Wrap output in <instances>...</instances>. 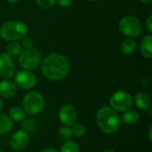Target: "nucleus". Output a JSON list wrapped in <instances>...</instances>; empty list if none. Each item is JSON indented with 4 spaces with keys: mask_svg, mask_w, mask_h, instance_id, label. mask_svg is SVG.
Returning a JSON list of instances; mask_svg holds the SVG:
<instances>
[{
    "mask_svg": "<svg viewBox=\"0 0 152 152\" xmlns=\"http://www.w3.org/2000/svg\"><path fill=\"white\" fill-rule=\"evenodd\" d=\"M69 71L68 59L61 53H53L46 55L42 62V72L44 76L53 81L65 78Z\"/></svg>",
    "mask_w": 152,
    "mask_h": 152,
    "instance_id": "nucleus-1",
    "label": "nucleus"
},
{
    "mask_svg": "<svg viewBox=\"0 0 152 152\" xmlns=\"http://www.w3.org/2000/svg\"><path fill=\"white\" fill-rule=\"evenodd\" d=\"M96 123L99 129L107 134L116 133L120 126V118L111 107L103 106L99 109L96 114Z\"/></svg>",
    "mask_w": 152,
    "mask_h": 152,
    "instance_id": "nucleus-2",
    "label": "nucleus"
},
{
    "mask_svg": "<svg viewBox=\"0 0 152 152\" xmlns=\"http://www.w3.org/2000/svg\"><path fill=\"white\" fill-rule=\"evenodd\" d=\"M28 33V27L20 21L11 20L3 24L0 28V37L6 41H17L25 37Z\"/></svg>",
    "mask_w": 152,
    "mask_h": 152,
    "instance_id": "nucleus-3",
    "label": "nucleus"
},
{
    "mask_svg": "<svg viewBox=\"0 0 152 152\" xmlns=\"http://www.w3.org/2000/svg\"><path fill=\"white\" fill-rule=\"evenodd\" d=\"M45 99L43 95L37 91L28 93L22 100L23 110L29 115H37L45 108Z\"/></svg>",
    "mask_w": 152,
    "mask_h": 152,
    "instance_id": "nucleus-4",
    "label": "nucleus"
},
{
    "mask_svg": "<svg viewBox=\"0 0 152 152\" xmlns=\"http://www.w3.org/2000/svg\"><path fill=\"white\" fill-rule=\"evenodd\" d=\"M18 62L23 69L32 70L37 69L41 63V53L35 48H28L22 50L18 56Z\"/></svg>",
    "mask_w": 152,
    "mask_h": 152,
    "instance_id": "nucleus-5",
    "label": "nucleus"
},
{
    "mask_svg": "<svg viewBox=\"0 0 152 152\" xmlns=\"http://www.w3.org/2000/svg\"><path fill=\"white\" fill-rule=\"evenodd\" d=\"M142 23L140 20L133 15H126L119 20L120 31L128 37H136L142 32Z\"/></svg>",
    "mask_w": 152,
    "mask_h": 152,
    "instance_id": "nucleus-6",
    "label": "nucleus"
},
{
    "mask_svg": "<svg viewBox=\"0 0 152 152\" xmlns=\"http://www.w3.org/2000/svg\"><path fill=\"white\" fill-rule=\"evenodd\" d=\"M110 105L115 111L125 112L132 108L133 98L127 92L118 91L111 95L110 99Z\"/></svg>",
    "mask_w": 152,
    "mask_h": 152,
    "instance_id": "nucleus-7",
    "label": "nucleus"
},
{
    "mask_svg": "<svg viewBox=\"0 0 152 152\" xmlns=\"http://www.w3.org/2000/svg\"><path fill=\"white\" fill-rule=\"evenodd\" d=\"M37 76L31 70L28 69L18 71L14 77V84L16 86L25 90L33 88L37 85Z\"/></svg>",
    "mask_w": 152,
    "mask_h": 152,
    "instance_id": "nucleus-8",
    "label": "nucleus"
},
{
    "mask_svg": "<svg viewBox=\"0 0 152 152\" xmlns=\"http://www.w3.org/2000/svg\"><path fill=\"white\" fill-rule=\"evenodd\" d=\"M59 119L63 126H71L77 119V111L76 108L71 104H64L59 110Z\"/></svg>",
    "mask_w": 152,
    "mask_h": 152,
    "instance_id": "nucleus-9",
    "label": "nucleus"
},
{
    "mask_svg": "<svg viewBox=\"0 0 152 152\" xmlns=\"http://www.w3.org/2000/svg\"><path fill=\"white\" fill-rule=\"evenodd\" d=\"M15 73L14 62L6 53H0V77L11 78Z\"/></svg>",
    "mask_w": 152,
    "mask_h": 152,
    "instance_id": "nucleus-10",
    "label": "nucleus"
},
{
    "mask_svg": "<svg viewBox=\"0 0 152 152\" xmlns=\"http://www.w3.org/2000/svg\"><path fill=\"white\" fill-rule=\"evenodd\" d=\"M29 142V134L24 130H19L15 132L11 139L10 145L14 151H22L27 148Z\"/></svg>",
    "mask_w": 152,
    "mask_h": 152,
    "instance_id": "nucleus-11",
    "label": "nucleus"
},
{
    "mask_svg": "<svg viewBox=\"0 0 152 152\" xmlns=\"http://www.w3.org/2000/svg\"><path fill=\"white\" fill-rule=\"evenodd\" d=\"M17 93L16 85L10 80L0 81V96L3 98H12Z\"/></svg>",
    "mask_w": 152,
    "mask_h": 152,
    "instance_id": "nucleus-12",
    "label": "nucleus"
},
{
    "mask_svg": "<svg viewBox=\"0 0 152 152\" xmlns=\"http://www.w3.org/2000/svg\"><path fill=\"white\" fill-rule=\"evenodd\" d=\"M135 106L141 110H147L151 107V98L148 94L144 92H139L134 97Z\"/></svg>",
    "mask_w": 152,
    "mask_h": 152,
    "instance_id": "nucleus-13",
    "label": "nucleus"
},
{
    "mask_svg": "<svg viewBox=\"0 0 152 152\" xmlns=\"http://www.w3.org/2000/svg\"><path fill=\"white\" fill-rule=\"evenodd\" d=\"M140 50L141 53L142 54L143 57L147 59H151L152 58V36L147 35L145 36L140 45Z\"/></svg>",
    "mask_w": 152,
    "mask_h": 152,
    "instance_id": "nucleus-14",
    "label": "nucleus"
},
{
    "mask_svg": "<svg viewBox=\"0 0 152 152\" xmlns=\"http://www.w3.org/2000/svg\"><path fill=\"white\" fill-rule=\"evenodd\" d=\"M122 121L127 126H134L140 121V114L135 110H126L121 117Z\"/></svg>",
    "mask_w": 152,
    "mask_h": 152,
    "instance_id": "nucleus-15",
    "label": "nucleus"
},
{
    "mask_svg": "<svg viewBox=\"0 0 152 152\" xmlns=\"http://www.w3.org/2000/svg\"><path fill=\"white\" fill-rule=\"evenodd\" d=\"M13 126L12 120L5 114H0V135L7 134Z\"/></svg>",
    "mask_w": 152,
    "mask_h": 152,
    "instance_id": "nucleus-16",
    "label": "nucleus"
},
{
    "mask_svg": "<svg viewBox=\"0 0 152 152\" xmlns=\"http://www.w3.org/2000/svg\"><path fill=\"white\" fill-rule=\"evenodd\" d=\"M136 46H137V44H136L135 40H134L133 38L129 37V38L125 39L122 42L121 46H120V50H121L122 53L128 55V54L133 53L135 51Z\"/></svg>",
    "mask_w": 152,
    "mask_h": 152,
    "instance_id": "nucleus-17",
    "label": "nucleus"
},
{
    "mask_svg": "<svg viewBox=\"0 0 152 152\" xmlns=\"http://www.w3.org/2000/svg\"><path fill=\"white\" fill-rule=\"evenodd\" d=\"M21 52H22V46L17 41L10 42L6 45V48H5V53L12 58V57H18Z\"/></svg>",
    "mask_w": 152,
    "mask_h": 152,
    "instance_id": "nucleus-18",
    "label": "nucleus"
},
{
    "mask_svg": "<svg viewBox=\"0 0 152 152\" xmlns=\"http://www.w3.org/2000/svg\"><path fill=\"white\" fill-rule=\"evenodd\" d=\"M9 117L12 120L20 122L25 119V111L18 106H13L9 110Z\"/></svg>",
    "mask_w": 152,
    "mask_h": 152,
    "instance_id": "nucleus-19",
    "label": "nucleus"
},
{
    "mask_svg": "<svg viewBox=\"0 0 152 152\" xmlns=\"http://www.w3.org/2000/svg\"><path fill=\"white\" fill-rule=\"evenodd\" d=\"M79 147L77 142L73 141H66L61 146L60 152H79Z\"/></svg>",
    "mask_w": 152,
    "mask_h": 152,
    "instance_id": "nucleus-20",
    "label": "nucleus"
},
{
    "mask_svg": "<svg viewBox=\"0 0 152 152\" xmlns=\"http://www.w3.org/2000/svg\"><path fill=\"white\" fill-rule=\"evenodd\" d=\"M71 131L72 134H74L77 137H82L86 133V128L83 124L80 123H75L73 126H71Z\"/></svg>",
    "mask_w": 152,
    "mask_h": 152,
    "instance_id": "nucleus-21",
    "label": "nucleus"
},
{
    "mask_svg": "<svg viewBox=\"0 0 152 152\" xmlns=\"http://www.w3.org/2000/svg\"><path fill=\"white\" fill-rule=\"evenodd\" d=\"M72 131L70 126H63L59 129V136L61 140L64 141H69L72 137Z\"/></svg>",
    "mask_w": 152,
    "mask_h": 152,
    "instance_id": "nucleus-22",
    "label": "nucleus"
},
{
    "mask_svg": "<svg viewBox=\"0 0 152 152\" xmlns=\"http://www.w3.org/2000/svg\"><path fill=\"white\" fill-rule=\"evenodd\" d=\"M22 130L26 131L27 133H33L35 131L36 123L32 119H24L21 125Z\"/></svg>",
    "mask_w": 152,
    "mask_h": 152,
    "instance_id": "nucleus-23",
    "label": "nucleus"
},
{
    "mask_svg": "<svg viewBox=\"0 0 152 152\" xmlns=\"http://www.w3.org/2000/svg\"><path fill=\"white\" fill-rule=\"evenodd\" d=\"M36 3L42 9H49L54 5L56 0H36Z\"/></svg>",
    "mask_w": 152,
    "mask_h": 152,
    "instance_id": "nucleus-24",
    "label": "nucleus"
},
{
    "mask_svg": "<svg viewBox=\"0 0 152 152\" xmlns=\"http://www.w3.org/2000/svg\"><path fill=\"white\" fill-rule=\"evenodd\" d=\"M21 46H23L25 49H28V48H31L32 45H33V40L28 37H23L21 38Z\"/></svg>",
    "mask_w": 152,
    "mask_h": 152,
    "instance_id": "nucleus-25",
    "label": "nucleus"
},
{
    "mask_svg": "<svg viewBox=\"0 0 152 152\" xmlns=\"http://www.w3.org/2000/svg\"><path fill=\"white\" fill-rule=\"evenodd\" d=\"M56 2L61 7H69L72 4V0H56Z\"/></svg>",
    "mask_w": 152,
    "mask_h": 152,
    "instance_id": "nucleus-26",
    "label": "nucleus"
},
{
    "mask_svg": "<svg viewBox=\"0 0 152 152\" xmlns=\"http://www.w3.org/2000/svg\"><path fill=\"white\" fill-rule=\"evenodd\" d=\"M146 28L149 32H152V16L150 15L146 20Z\"/></svg>",
    "mask_w": 152,
    "mask_h": 152,
    "instance_id": "nucleus-27",
    "label": "nucleus"
},
{
    "mask_svg": "<svg viewBox=\"0 0 152 152\" xmlns=\"http://www.w3.org/2000/svg\"><path fill=\"white\" fill-rule=\"evenodd\" d=\"M41 152H58V150L53 147H47V148L43 149Z\"/></svg>",
    "mask_w": 152,
    "mask_h": 152,
    "instance_id": "nucleus-28",
    "label": "nucleus"
},
{
    "mask_svg": "<svg viewBox=\"0 0 152 152\" xmlns=\"http://www.w3.org/2000/svg\"><path fill=\"white\" fill-rule=\"evenodd\" d=\"M151 133H152V127H150V129H149V132H148V134H149V140H150L151 142L152 141Z\"/></svg>",
    "mask_w": 152,
    "mask_h": 152,
    "instance_id": "nucleus-29",
    "label": "nucleus"
},
{
    "mask_svg": "<svg viewBox=\"0 0 152 152\" xmlns=\"http://www.w3.org/2000/svg\"><path fill=\"white\" fill-rule=\"evenodd\" d=\"M138 1L141 3H143V4H148V3L151 2V0H138Z\"/></svg>",
    "mask_w": 152,
    "mask_h": 152,
    "instance_id": "nucleus-30",
    "label": "nucleus"
},
{
    "mask_svg": "<svg viewBox=\"0 0 152 152\" xmlns=\"http://www.w3.org/2000/svg\"><path fill=\"white\" fill-rule=\"evenodd\" d=\"M102 152H115L112 149H107V150H105V151H103Z\"/></svg>",
    "mask_w": 152,
    "mask_h": 152,
    "instance_id": "nucleus-31",
    "label": "nucleus"
},
{
    "mask_svg": "<svg viewBox=\"0 0 152 152\" xmlns=\"http://www.w3.org/2000/svg\"><path fill=\"white\" fill-rule=\"evenodd\" d=\"M2 109H3V101L0 98V111L2 110Z\"/></svg>",
    "mask_w": 152,
    "mask_h": 152,
    "instance_id": "nucleus-32",
    "label": "nucleus"
},
{
    "mask_svg": "<svg viewBox=\"0 0 152 152\" xmlns=\"http://www.w3.org/2000/svg\"><path fill=\"white\" fill-rule=\"evenodd\" d=\"M7 2H9V3H16V2H18L19 0H6Z\"/></svg>",
    "mask_w": 152,
    "mask_h": 152,
    "instance_id": "nucleus-33",
    "label": "nucleus"
},
{
    "mask_svg": "<svg viewBox=\"0 0 152 152\" xmlns=\"http://www.w3.org/2000/svg\"><path fill=\"white\" fill-rule=\"evenodd\" d=\"M89 1H96V0H89Z\"/></svg>",
    "mask_w": 152,
    "mask_h": 152,
    "instance_id": "nucleus-34",
    "label": "nucleus"
},
{
    "mask_svg": "<svg viewBox=\"0 0 152 152\" xmlns=\"http://www.w3.org/2000/svg\"><path fill=\"white\" fill-rule=\"evenodd\" d=\"M0 152H4V151H1V150H0Z\"/></svg>",
    "mask_w": 152,
    "mask_h": 152,
    "instance_id": "nucleus-35",
    "label": "nucleus"
}]
</instances>
